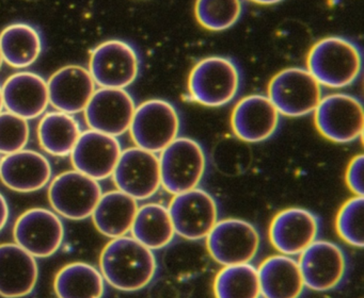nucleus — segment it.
<instances>
[{
	"instance_id": "nucleus-9",
	"label": "nucleus",
	"mask_w": 364,
	"mask_h": 298,
	"mask_svg": "<svg viewBox=\"0 0 364 298\" xmlns=\"http://www.w3.org/2000/svg\"><path fill=\"white\" fill-rule=\"evenodd\" d=\"M205 240L210 257L223 266L250 263L261 247L255 226L234 217L217 221Z\"/></svg>"
},
{
	"instance_id": "nucleus-31",
	"label": "nucleus",
	"mask_w": 364,
	"mask_h": 298,
	"mask_svg": "<svg viewBox=\"0 0 364 298\" xmlns=\"http://www.w3.org/2000/svg\"><path fill=\"white\" fill-rule=\"evenodd\" d=\"M364 197L353 196L344 202L336 219L338 236L350 246L362 248L363 234Z\"/></svg>"
},
{
	"instance_id": "nucleus-15",
	"label": "nucleus",
	"mask_w": 364,
	"mask_h": 298,
	"mask_svg": "<svg viewBox=\"0 0 364 298\" xmlns=\"http://www.w3.org/2000/svg\"><path fill=\"white\" fill-rule=\"evenodd\" d=\"M136 106L127 89L100 87L85 109V118L89 129L118 138L129 131Z\"/></svg>"
},
{
	"instance_id": "nucleus-35",
	"label": "nucleus",
	"mask_w": 364,
	"mask_h": 298,
	"mask_svg": "<svg viewBox=\"0 0 364 298\" xmlns=\"http://www.w3.org/2000/svg\"><path fill=\"white\" fill-rule=\"evenodd\" d=\"M253 4H261V6H274V4H280L284 0H249Z\"/></svg>"
},
{
	"instance_id": "nucleus-1",
	"label": "nucleus",
	"mask_w": 364,
	"mask_h": 298,
	"mask_svg": "<svg viewBox=\"0 0 364 298\" xmlns=\"http://www.w3.org/2000/svg\"><path fill=\"white\" fill-rule=\"evenodd\" d=\"M154 251L133 236L112 238L100 255L104 280L123 292H136L152 282L157 272Z\"/></svg>"
},
{
	"instance_id": "nucleus-22",
	"label": "nucleus",
	"mask_w": 364,
	"mask_h": 298,
	"mask_svg": "<svg viewBox=\"0 0 364 298\" xmlns=\"http://www.w3.org/2000/svg\"><path fill=\"white\" fill-rule=\"evenodd\" d=\"M36 259L16 243L0 244V296L22 298L35 289L39 278Z\"/></svg>"
},
{
	"instance_id": "nucleus-32",
	"label": "nucleus",
	"mask_w": 364,
	"mask_h": 298,
	"mask_svg": "<svg viewBox=\"0 0 364 298\" xmlns=\"http://www.w3.org/2000/svg\"><path fill=\"white\" fill-rule=\"evenodd\" d=\"M28 121L9 111L0 113V153L9 155L22 150L28 144Z\"/></svg>"
},
{
	"instance_id": "nucleus-10",
	"label": "nucleus",
	"mask_w": 364,
	"mask_h": 298,
	"mask_svg": "<svg viewBox=\"0 0 364 298\" xmlns=\"http://www.w3.org/2000/svg\"><path fill=\"white\" fill-rule=\"evenodd\" d=\"M102 194L99 181L76 170L61 172L48 187V200L55 212L72 221L91 217Z\"/></svg>"
},
{
	"instance_id": "nucleus-28",
	"label": "nucleus",
	"mask_w": 364,
	"mask_h": 298,
	"mask_svg": "<svg viewBox=\"0 0 364 298\" xmlns=\"http://www.w3.org/2000/svg\"><path fill=\"white\" fill-rule=\"evenodd\" d=\"M54 291L58 298H102L105 293V280L95 266L73 262L57 272Z\"/></svg>"
},
{
	"instance_id": "nucleus-3",
	"label": "nucleus",
	"mask_w": 364,
	"mask_h": 298,
	"mask_svg": "<svg viewBox=\"0 0 364 298\" xmlns=\"http://www.w3.org/2000/svg\"><path fill=\"white\" fill-rule=\"evenodd\" d=\"M242 82V72L233 59L225 55H210L193 66L187 81V91L193 101L219 108L237 97Z\"/></svg>"
},
{
	"instance_id": "nucleus-14",
	"label": "nucleus",
	"mask_w": 364,
	"mask_h": 298,
	"mask_svg": "<svg viewBox=\"0 0 364 298\" xmlns=\"http://www.w3.org/2000/svg\"><path fill=\"white\" fill-rule=\"evenodd\" d=\"M304 285L316 292H327L341 285L347 272V258L336 243L316 240L297 260Z\"/></svg>"
},
{
	"instance_id": "nucleus-30",
	"label": "nucleus",
	"mask_w": 364,
	"mask_h": 298,
	"mask_svg": "<svg viewBox=\"0 0 364 298\" xmlns=\"http://www.w3.org/2000/svg\"><path fill=\"white\" fill-rule=\"evenodd\" d=\"M244 9V0H196L195 16L208 31H225L240 21Z\"/></svg>"
},
{
	"instance_id": "nucleus-16",
	"label": "nucleus",
	"mask_w": 364,
	"mask_h": 298,
	"mask_svg": "<svg viewBox=\"0 0 364 298\" xmlns=\"http://www.w3.org/2000/svg\"><path fill=\"white\" fill-rule=\"evenodd\" d=\"M121 153L118 138L89 129L82 132L70 158L74 170L100 181L112 176Z\"/></svg>"
},
{
	"instance_id": "nucleus-8",
	"label": "nucleus",
	"mask_w": 364,
	"mask_h": 298,
	"mask_svg": "<svg viewBox=\"0 0 364 298\" xmlns=\"http://www.w3.org/2000/svg\"><path fill=\"white\" fill-rule=\"evenodd\" d=\"M140 67L141 60L135 47L114 38L93 49L88 70L100 87L127 89L137 80Z\"/></svg>"
},
{
	"instance_id": "nucleus-11",
	"label": "nucleus",
	"mask_w": 364,
	"mask_h": 298,
	"mask_svg": "<svg viewBox=\"0 0 364 298\" xmlns=\"http://www.w3.org/2000/svg\"><path fill=\"white\" fill-rule=\"evenodd\" d=\"M168 210L176 233L193 242L206 238L219 221L216 199L200 187L174 195Z\"/></svg>"
},
{
	"instance_id": "nucleus-20",
	"label": "nucleus",
	"mask_w": 364,
	"mask_h": 298,
	"mask_svg": "<svg viewBox=\"0 0 364 298\" xmlns=\"http://www.w3.org/2000/svg\"><path fill=\"white\" fill-rule=\"evenodd\" d=\"M53 168L48 158L31 149H22L0 159V180L18 193H33L43 189L52 179Z\"/></svg>"
},
{
	"instance_id": "nucleus-18",
	"label": "nucleus",
	"mask_w": 364,
	"mask_h": 298,
	"mask_svg": "<svg viewBox=\"0 0 364 298\" xmlns=\"http://www.w3.org/2000/svg\"><path fill=\"white\" fill-rule=\"evenodd\" d=\"M280 118V113L267 96H246L232 111V131L244 142H264L276 133Z\"/></svg>"
},
{
	"instance_id": "nucleus-7",
	"label": "nucleus",
	"mask_w": 364,
	"mask_h": 298,
	"mask_svg": "<svg viewBox=\"0 0 364 298\" xmlns=\"http://www.w3.org/2000/svg\"><path fill=\"white\" fill-rule=\"evenodd\" d=\"M313 115L317 131L328 140L348 144L362 138L363 104L355 96L346 93L323 96Z\"/></svg>"
},
{
	"instance_id": "nucleus-13",
	"label": "nucleus",
	"mask_w": 364,
	"mask_h": 298,
	"mask_svg": "<svg viewBox=\"0 0 364 298\" xmlns=\"http://www.w3.org/2000/svg\"><path fill=\"white\" fill-rule=\"evenodd\" d=\"M14 241L35 258H48L60 248L65 227L55 211L33 208L25 211L14 224Z\"/></svg>"
},
{
	"instance_id": "nucleus-27",
	"label": "nucleus",
	"mask_w": 364,
	"mask_h": 298,
	"mask_svg": "<svg viewBox=\"0 0 364 298\" xmlns=\"http://www.w3.org/2000/svg\"><path fill=\"white\" fill-rule=\"evenodd\" d=\"M37 132L44 151L54 157H69L82 131L74 115L55 110L42 116Z\"/></svg>"
},
{
	"instance_id": "nucleus-33",
	"label": "nucleus",
	"mask_w": 364,
	"mask_h": 298,
	"mask_svg": "<svg viewBox=\"0 0 364 298\" xmlns=\"http://www.w3.org/2000/svg\"><path fill=\"white\" fill-rule=\"evenodd\" d=\"M347 187L355 196L364 195V155H355L349 162L345 175Z\"/></svg>"
},
{
	"instance_id": "nucleus-12",
	"label": "nucleus",
	"mask_w": 364,
	"mask_h": 298,
	"mask_svg": "<svg viewBox=\"0 0 364 298\" xmlns=\"http://www.w3.org/2000/svg\"><path fill=\"white\" fill-rule=\"evenodd\" d=\"M117 189L136 200H146L161 187L157 153L134 146L122 150L112 174Z\"/></svg>"
},
{
	"instance_id": "nucleus-37",
	"label": "nucleus",
	"mask_w": 364,
	"mask_h": 298,
	"mask_svg": "<svg viewBox=\"0 0 364 298\" xmlns=\"http://www.w3.org/2000/svg\"><path fill=\"white\" fill-rule=\"evenodd\" d=\"M3 57H1V53H0V68H1V66H3Z\"/></svg>"
},
{
	"instance_id": "nucleus-21",
	"label": "nucleus",
	"mask_w": 364,
	"mask_h": 298,
	"mask_svg": "<svg viewBox=\"0 0 364 298\" xmlns=\"http://www.w3.org/2000/svg\"><path fill=\"white\" fill-rule=\"evenodd\" d=\"M1 91L6 110L27 121L43 115L50 104L48 81L37 72L23 70L11 74Z\"/></svg>"
},
{
	"instance_id": "nucleus-17",
	"label": "nucleus",
	"mask_w": 364,
	"mask_h": 298,
	"mask_svg": "<svg viewBox=\"0 0 364 298\" xmlns=\"http://www.w3.org/2000/svg\"><path fill=\"white\" fill-rule=\"evenodd\" d=\"M319 228L318 217L308 209H284L270 223V243L282 255H299L317 240Z\"/></svg>"
},
{
	"instance_id": "nucleus-25",
	"label": "nucleus",
	"mask_w": 364,
	"mask_h": 298,
	"mask_svg": "<svg viewBox=\"0 0 364 298\" xmlns=\"http://www.w3.org/2000/svg\"><path fill=\"white\" fill-rule=\"evenodd\" d=\"M43 50V40L31 23H14L0 33L3 61L14 68H26L37 62Z\"/></svg>"
},
{
	"instance_id": "nucleus-5",
	"label": "nucleus",
	"mask_w": 364,
	"mask_h": 298,
	"mask_svg": "<svg viewBox=\"0 0 364 298\" xmlns=\"http://www.w3.org/2000/svg\"><path fill=\"white\" fill-rule=\"evenodd\" d=\"M135 146L161 153L180 136L181 115L172 102L152 98L136 106L129 127Z\"/></svg>"
},
{
	"instance_id": "nucleus-19",
	"label": "nucleus",
	"mask_w": 364,
	"mask_h": 298,
	"mask_svg": "<svg viewBox=\"0 0 364 298\" xmlns=\"http://www.w3.org/2000/svg\"><path fill=\"white\" fill-rule=\"evenodd\" d=\"M95 85L90 72L84 66H63L48 79L50 104L68 114L84 112L95 94Z\"/></svg>"
},
{
	"instance_id": "nucleus-36",
	"label": "nucleus",
	"mask_w": 364,
	"mask_h": 298,
	"mask_svg": "<svg viewBox=\"0 0 364 298\" xmlns=\"http://www.w3.org/2000/svg\"><path fill=\"white\" fill-rule=\"evenodd\" d=\"M4 108V100H3V91H1V85H0V113L3 112Z\"/></svg>"
},
{
	"instance_id": "nucleus-26",
	"label": "nucleus",
	"mask_w": 364,
	"mask_h": 298,
	"mask_svg": "<svg viewBox=\"0 0 364 298\" xmlns=\"http://www.w3.org/2000/svg\"><path fill=\"white\" fill-rule=\"evenodd\" d=\"M132 236L151 250L171 244L176 236L167 206L149 202L138 208L131 229Z\"/></svg>"
},
{
	"instance_id": "nucleus-29",
	"label": "nucleus",
	"mask_w": 364,
	"mask_h": 298,
	"mask_svg": "<svg viewBox=\"0 0 364 298\" xmlns=\"http://www.w3.org/2000/svg\"><path fill=\"white\" fill-rule=\"evenodd\" d=\"M216 298H261L257 268L252 264L223 266L214 280Z\"/></svg>"
},
{
	"instance_id": "nucleus-38",
	"label": "nucleus",
	"mask_w": 364,
	"mask_h": 298,
	"mask_svg": "<svg viewBox=\"0 0 364 298\" xmlns=\"http://www.w3.org/2000/svg\"><path fill=\"white\" fill-rule=\"evenodd\" d=\"M0 159H1V158H0Z\"/></svg>"
},
{
	"instance_id": "nucleus-4",
	"label": "nucleus",
	"mask_w": 364,
	"mask_h": 298,
	"mask_svg": "<svg viewBox=\"0 0 364 298\" xmlns=\"http://www.w3.org/2000/svg\"><path fill=\"white\" fill-rule=\"evenodd\" d=\"M161 187L172 195L199 187L206 172L205 151L198 140L178 136L159 153Z\"/></svg>"
},
{
	"instance_id": "nucleus-6",
	"label": "nucleus",
	"mask_w": 364,
	"mask_h": 298,
	"mask_svg": "<svg viewBox=\"0 0 364 298\" xmlns=\"http://www.w3.org/2000/svg\"><path fill=\"white\" fill-rule=\"evenodd\" d=\"M267 97L281 116H306L323 98V87L306 68L289 67L272 77Z\"/></svg>"
},
{
	"instance_id": "nucleus-2",
	"label": "nucleus",
	"mask_w": 364,
	"mask_h": 298,
	"mask_svg": "<svg viewBox=\"0 0 364 298\" xmlns=\"http://www.w3.org/2000/svg\"><path fill=\"white\" fill-rule=\"evenodd\" d=\"M363 67L360 47L343 36H328L315 43L306 55V70L321 87L341 89L359 79Z\"/></svg>"
},
{
	"instance_id": "nucleus-34",
	"label": "nucleus",
	"mask_w": 364,
	"mask_h": 298,
	"mask_svg": "<svg viewBox=\"0 0 364 298\" xmlns=\"http://www.w3.org/2000/svg\"><path fill=\"white\" fill-rule=\"evenodd\" d=\"M10 216L9 204L5 196L0 193V231L7 225Z\"/></svg>"
},
{
	"instance_id": "nucleus-24",
	"label": "nucleus",
	"mask_w": 364,
	"mask_h": 298,
	"mask_svg": "<svg viewBox=\"0 0 364 298\" xmlns=\"http://www.w3.org/2000/svg\"><path fill=\"white\" fill-rule=\"evenodd\" d=\"M138 208L135 198L116 189L102 194L91 217L100 233L117 238L131 232Z\"/></svg>"
},
{
	"instance_id": "nucleus-23",
	"label": "nucleus",
	"mask_w": 364,
	"mask_h": 298,
	"mask_svg": "<svg viewBox=\"0 0 364 298\" xmlns=\"http://www.w3.org/2000/svg\"><path fill=\"white\" fill-rule=\"evenodd\" d=\"M257 275L263 298H300L306 287L298 261L291 255L266 258Z\"/></svg>"
}]
</instances>
